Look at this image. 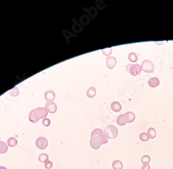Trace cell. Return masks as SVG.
Returning <instances> with one entry per match:
<instances>
[{
    "mask_svg": "<svg viewBox=\"0 0 173 169\" xmlns=\"http://www.w3.org/2000/svg\"><path fill=\"white\" fill-rule=\"evenodd\" d=\"M48 114V111L45 108H38L33 109L29 114L28 119L33 123H36L41 119H45Z\"/></svg>",
    "mask_w": 173,
    "mask_h": 169,
    "instance_id": "6da1fadb",
    "label": "cell"
},
{
    "mask_svg": "<svg viewBox=\"0 0 173 169\" xmlns=\"http://www.w3.org/2000/svg\"><path fill=\"white\" fill-rule=\"evenodd\" d=\"M91 139L97 141L100 145L108 143L109 139L104 135V133L100 129H95L91 134Z\"/></svg>",
    "mask_w": 173,
    "mask_h": 169,
    "instance_id": "7a4b0ae2",
    "label": "cell"
},
{
    "mask_svg": "<svg viewBox=\"0 0 173 169\" xmlns=\"http://www.w3.org/2000/svg\"><path fill=\"white\" fill-rule=\"evenodd\" d=\"M104 135L106 136L108 139H113L116 138L118 135V128L114 125H108L104 130Z\"/></svg>",
    "mask_w": 173,
    "mask_h": 169,
    "instance_id": "3957f363",
    "label": "cell"
},
{
    "mask_svg": "<svg viewBox=\"0 0 173 169\" xmlns=\"http://www.w3.org/2000/svg\"><path fill=\"white\" fill-rule=\"evenodd\" d=\"M126 70L127 72L130 73L132 76H136L137 75L140 74L141 72V67L138 64H129L127 65Z\"/></svg>",
    "mask_w": 173,
    "mask_h": 169,
    "instance_id": "277c9868",
    "label": "cell"
},
{
    "mask_svg": "<svg viewBox=\"0 0 173 169\" xmlns=\"http://www.w3.org/2000/svg\"><path fill=\"white\" fill-rule=\"evenodd\" d=\"M141 69L145 73H152L154 70V65L152 62L149 60H145L143 61L141 65Z\"/></svg>",
    "mask_w": 173,
    "mask_h": 169,
    "instance_id": "5b68a950",
    "label": "cell"
},
{
    "mask_svg": "<svg viewBox=\"0 0 173 169\" xmlns=\"http://www.w3.org/2000/svg\"><path fill=\"white\" fill-rule=\"evenodd\" d=\"M36 145L37 148L40 150H44L48 146V141L45 137H40L37 139L36 141Z\"/></svg>",
    "mask_w": 173,
    "mask_h": 169,
    "instance_id": "8992f818",
    "label": "cell"
},
{
    "mask_svg": "<svg viewBox=\"0 0 173 169\" xmlns=\"http://www.w3.org/2000/svg\"><path fill=\"white\" fill-rule=\"evenodd\" d=\"M45 108L46 109V110L48 111V112H50L51 114L55 113L57 111V105L53 101H48L46 103L45 105Z\"/></svg>",
    "mask_w": 173,
    "mask_h": 169,
    "instance_id": "52a82bcc",
    "label": "cell"
},
{
    "mask_svg": "<svg viewBox=\"0 0 173 169\" xmlns=\"http://www.w3.org/2000/svg\"><path fill=\"white\" fill-rule=\"evenodd\" d=\"M116 64V58L114 56L107 57L106 59V65L107 67L110 69H113Z\"/></svg>",
    "mask_w": 173,
    "mask_h": 169,
    "instance_id": "ba28073f",
    "label": "cell"
},
{
    "mask_svg": "<svg viewBox=\"0 0 173 169\" xmlns=\"http://www.w3.org/2000/svg\"><path fill=\"white\" fill-rule=\"evenodd\" d=\"M55 98V94L53 90H47L44 93V98L46 101H53Z\"/></svg>",
    "mask_w": 173,
    "mask_h": 169,
    "instance_id": "9c48e42d",
    "label": "cell"
},
{
    "mask_svg": "<svg viewBox=\"0 0 173 169\" xmlns=\"http://www.w3.org/2000/svg\"><path fill=\"white\" fill-rule=\"evenodd\" d=\"M116 123H118V125H120V126H123L126 123H127V119L125 114H120V116H118L116 119Z\"/></svg>",
    "mask_w": 173,
    "mask_h": 169,
    "instance_id": "30bf717a",
    "label": "cell"
},
{
    "mask_svg": "<svg viewBox=\"0 0 173 169\" xmlns=\"http://www.w3.org/2000/svg\"><path fill=\"white\" fill-rule=\"evenodd\" d=\"M160 81L159 79L157 77H154V78H150L148 81V84L151 88H156V87L159 86Z\"/></svg>",
    "mask_w": 173,
    "mask_h": 169,
    "instance_id": "8fae6325",
    "label": "cell"
},
{
    "mask_svg": "<svg viewBox=\"0 0 173 169\" xmlns=\"http://www.w3.org/2000/svg\"><path fill=\"white\" fill-rule=\"evenodd\" d=\"M111 109L115 112H118L121 110V105L118 101H114L111 104Z\"/></svg>",
    "mask_w": 173,
    "mask_h": 169,
    "instance_id": "7c38bea8",
    "label": "cell"
},
{
    "mask_svg": "<svg viewBox=\"0 0 173 169\" xmlns=\"http://www.w3.org/2000/svg\"><path fill=\"white\" fill-rule=\"evenodd\" d=\"M8 145L6 142L0 141V154H4L8 151Z\"/></svg>",
    "mask_w": 173,
    "mask_h": 169,
    "instance_id": "4fadbf2b",
    "label": "cell"
},
{
    "mask_svg": "<svg viewBox=\"0 0 173 169\" xmlns=\"http://www.w3.org/2000/svg\"><path fill=\"white\" fill-rule=\"evenodd\" d=\"M96 94V88L94 87H91L88 89L87 92V96L89 98H93L94 97Z\"/></svg>",
    "mask_w": 173,
    "mask_h": 169,
    "instance_id": "5bb4252c",
    "label": "cell"
},
{
    "mask_svg": "<svg viewBox=\"0 0 173 169\" xmlns=\"http://www.w3.org/2000/svg\"><path fill=\"white\" fill-rule=\"evenodd\" d=\"M125 114L127 119V123H132L135 120V114L132 112H127Z\"/></svg>",
    "mask_w": 173,
    "mask_h": 169,
    "instance_id": "9a60e30c",
    "label": "cell"
},
{
    "mask_svg": "<svg viewBox=\"0 0 173 169\" xmlns=\"http://www.w3.org/2000/svg\"><path fill=\"white\" fill-rule=\"evenodd\" d=\"M112 167L114 169H123V164L120 160H115L112 162Z\"/></svg>",
    "mask_w": 173,
    "mask_h": 169,
    "instance_id": "2e32d148",
    "label": "cell"
},
{
    "mask_svg": "<svg viewBox=\"0 0 173 169\" xmlns=\"http://www.w3.org/2000/svg\"><path fill=\"white\" fill-rule=\"evenodd\" d=\"M7 144L10 147H15L18 144V140L15 137H10L7 140Z\"/></svg>",
    "mask_w": 173,
    "mask_h": 169,
    "instance_id": "e0dca14e",
    "label": "cell"
},
{
    "mask_svg": "<svg viewBox=\"0 0 173 169\" xmlns=\"http://www.w3.org/2000/svg\"><path fill=\"white\" fill-rule=\"evenodd\" d=\"M147 135H149V139H154L157 136V132H156L155 129L153 128H150L147 130Z\"/></svg>",
    "mask_w": 173,
    "mask_h": 169,
    "instance_id": "ac0fdd59",
    "label": "cell"
},
{
    "mask_svg": "<svg viewBox=\"0 0 173 169\" xmlns=\"http://www.w3.org/2000/svg\"><path fill=\"white\" fill-rule=\"evenodd\" d=\"M38 160H39V162H42V163H45V162L48 161V155L46 153L41 154V155H40L39 157H38Z\"/></svg>",
    "mask_w": 173,
    "mask_h": 169,
    "instance_id": "d6986e66",
    "label": "cell"
},
{
    "mask_svg": "<svg viewBox=\"0 0 173 169\" xmlns=\"http://www.w3.org/2000/svg\"><path fill=\"white\" fill-rule=\"evenodd\" d=\"M151 161V158L149 155H144L141 157V162L143 164H149V163Z\"/></svg>",
    "mask_w": 173,
    "mask_h": 169,
    "instance_id": "ffe728a7",
    "label": "cell"
},
{
    "mask_svg": "<svg viewBox=\"0 0 173 169\" xmlns=\"http://www.w3.org/2000/svg\"><path fill=\"white\" fill-rule=\"evenodd\" d=\"M128 59H129V61H130V62H132V63H135V62L137 61L138 57L135 53L132 52L129 54Z\"/></svg>",
    "mask_w": 173,
    "mask_h": 169,
    "instance_id": "44dd1931",
    "label": "cell"
},
{
    "mask_svg": "<svg viewBox=\"0 0 173 169\" xmlns=\"http://www.w3.org/2000/svg\"><path fill=\"white\" fill-rule=\"evenodd\" d=\"M90 145L91 147H92L93 149H95V150H97V149H99L100 147V143H98V142L94 141V140L93 139H91L90 140Z\"/></svg>",
    "mask_w": 173,
    "mask_h": 169,
    "instance_id": "7402d4cb",
    "label": "cell"
},
{
    "mask_svg": "<svg viewBox=\"0 0 173 169\" xmlns=\"http://www.w3.org/2000/svg\"><path fill=\"white\" fill-rule=\"evenodd\" d=\"M139 138L142 141H147L149 139V135H147V133H141L140 135H139Z\"/></svg>",
    "mask_w": 173,
    "mask_h": 169,
    "instance_id": "603a6c76",
    "label": "cell"
},
{
    "mask_svg": "<svg viewBox=\"0 0 173 169\" xmlns=\"http://www.w3.org/2000/svg\"><path fill=\"white\" fill-rule=\"evenodd\" d=\"M10 94H11V96H17L19 95L20 91H19V89L18 88H14L13 89H11V90H10L9 92Z\"/></svg>",
    "mask_w": 173,
    "mask_h": 169,
    "instance_id": "cb8c5ba5",
    "label": "cell"
},
{
    "mask_svg": "<svg viewBox=\"0 0 173 169\" xmlns=\"http://www.w3.org/2000/svg\"><path fill=\"white\" fill-rule=\"evenodd\" d=\"M102 54L105 55V56L110 57L111 53H112V48H104V49L102 50Z\"/></svg>",
    "mask_w": 173,
    "mask_h": 169,
    "instance_id": "d4e9b609",
    "label": "cell"
},
{
    "mask_svg": "<svg viewBox=\"0 0 173 169\" xmlns=\"http://www.w3.org/2000/svg\"><path fill=\"white\" fill-rule=\"evenodd\" d=\"M42 123H43V125H44V126L48 127V126H49L50 124H51V121H50L49 119L45 118V119H43Z\"/></svg>",
    "mask_w": 173,
    "mask_h": 169,
    "instance_id": "484cf974",
    "label": "cell"
},
{
    "mask_svg": "<svg viewBox=\"0 0 173 169\" xmlns=\"http://www.w3.org/2000/svg\"><path fill=\"white\" fill-rule=\"evenodd\" d=\"M44 167L46 169H51L52 167H53V163L51 161H47L46 162L44 163Z\"/></svg>",
    "mask_w": 173,
    "mask_h": 169,
    "instance_id": "4316f807",
    "label": "cell"
},
{
    "mask_svg": "<svg viewBox=\"0 0 173 169\" xmlns=\"http://www.w3.org/2000/svg\"><path fill=\"white\" fill-rule=\"evenodd\" d=\"M141 169H152L149 164H143Z\"/></svg>",
    "mask_w": 173,
    "mask_h": 169,
    "instance_id": "83f0119b",
    "label": "cell"
},
{
    "mask_svg": "<svg viewBox=\"0 0 173 169\" xmlns=\"http://www.w3.org/2000/svg\"><path fill=\"white\" fill-rule=\"evenodd\" d=\"M0 169H7V168H6L5 166H0Z\"/></svg>",
    "mask_w": 173,
    "mask_h": 169,
    "instance_id": "f1b7e54d",
    "label": "cell"
}]
</instances>
